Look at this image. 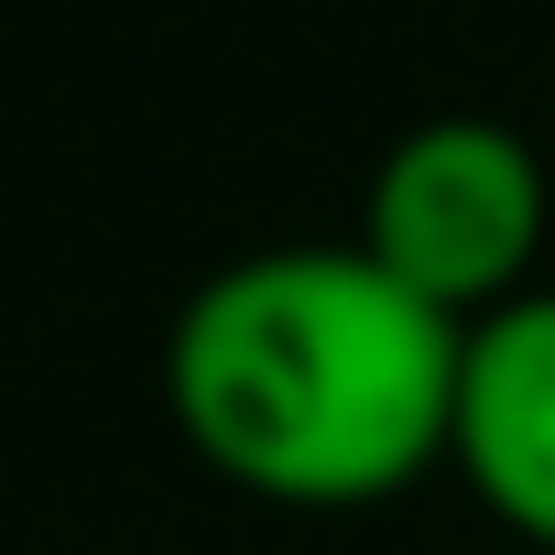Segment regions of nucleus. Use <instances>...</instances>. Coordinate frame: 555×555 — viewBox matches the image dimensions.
Here are the masks:
<instances>
[{
	"mask_svg": "<svg viewBox=\"0 0 555 555\" xmlns=\"http://www.w3.org/2000/svg\"><path fill=\"white\" fill-rule=\"evenodd\" d=\"M468 327L360 240H272L218 261L164 327L175 436L250 501L371 512L447 468Z\"/></svg>",
	"mask_w": 555,
	"mask_h": 555,
	"instance_id": "1",
	"label": "nucleus"
},
{
	"mask_svg": "<svg viewBox=\"0 0 555 555\" xmlns=\"http://www.w3.org/2000/svg\"><path fill=\"white\" fill-rule=\"evenodd\" d=\"M544 229H555L544 153H533V131H512L490 109H425L414 131L382 142V164L360 185V250L457 327L533 295Z\"/></svg>",
	"mask_w": 555,
	"mask_h": 555,
	"instance_id": "2",
	"label": "nucleus"
},
{
	"mask_svg": "<svg viewBox=\"0 0 555 555\" xmlns=\"http://www.w3.org/2000/svg\"><path fill=\"white\" fill-rule=\"evenodd\" d=\"M447 468L468 479V501L501 533L555 555V284H533L468 327Z\"/></svg>",
	"mask_w": 555,
	"mask_h": 555,
	"instance_id": "3",
	"label": "nucleus"
}]
</instances>
